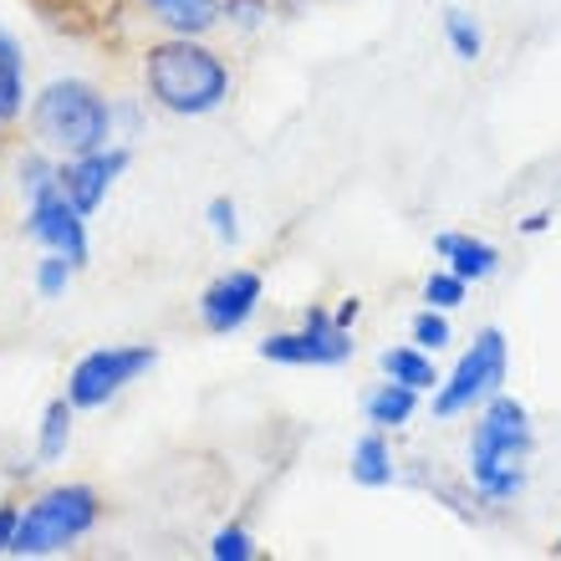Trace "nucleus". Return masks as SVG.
I'll return each instance as SVG.
<instances>
[{
    "label": "nucleus",
    "mask_w": 561,
    "mask_h": 561,
    "mask_svg": "<svg viewBox=\"0 0 561 561\" xmlns=\"http://www.w3.org/2000/svg\"><path fill=\"white\" fill-rule=\"evenodd\" d=\"M531 414L526 403L495 399L485 403V414L470 434V480L485 501H511L520 485H526V455H531Z\"/></svg>",
    "instance_id": "nucleus-1"
},
{
    "label": "nucleus",
    "mask_w": 561,
    "mask_h": 561,
    "mask_svg": "<svg viewBox=\"0 0 561 561\" xmlns=\"http://www.w3.org/2000/svg\"><path fill=\"white\" fill-rule=\"evenodd\" d=\"M148 92L159 98V107L169 113H184V118H199V113H215V107L230 98V72L225 61L205 46H194L190 36L184 42H163L148 51L144 61Z\"/></svg>",
    "instance_id": "nucleus-2"
},
{
    "label": "nucleus",
    "mask_w": 561,
    "mask_h": 561,
    "mask_svg": "<svg viewBox=\"0 0 561 561\" xmlns=\"http://www.w3.org/2000/svg\"><path fill=\"white\" fill-rule=\"evenodd\" d=\"M36 138L57 153H98L107 144V103L88 82H51V88L36 98Z\"/></svg>",
    "instance_id": "nucleus-3"
},
{
    "label": "nucleus",
    "mask_w": 561,
    "mask_h": 561,
    "mask_svg": "<svg viewBox=\"0 0 561 561\" xmlns=\"http://www.w3.org/2000/svg\"><path fill=\"white\" fill-rule=\"evenodd\" d=\"M92 520H98V495L88 485H61L51 495H42L26 516H15V531L5 551H15V557H46V551L88 536Z\"/></svg>",
    "instance_id": "nucleus-4"
},
{
    "label": "nucleus",
    "mask_w": 561,
    "mask_h": 561,
    "mask_svg": "<svg viewBox=\"0 0 561 561\" xmlns=\"http://www.w3.org/2000/svg\"><path fill=\"white\" fill-rule=\"evenodd\" d=\"M501 383H505V332L501 327H485V332L474 337V347H465L455 373L439 383L434 414L455 419V414H465V409H474V403H490L501 393Z\"/></svg>",
    "instance_id": "nucleus-5"
},
{
    "label": "nucleus",
    "mask_w": 561,
    "mask_h": 561,
    "mask_svg": "<svg viewBox=\"0 0 561 561\" xmlns=\"http://www.w3.org/2000/svg\"><path fill=\"white\" fill-rule=\"evenodd\" d=\"M261 357L266 363H286V368H332V363H347L353 357V337L337 317H327L322 307L307 311L301 332H276V337L261 342Z\"/></svg>",
    "instance_id": "nucleus-6"
},
{
    "label": "nucleus",
    "mask_w": 561,
    "mask_h": 561,
    "mask_svg": "<svg viewBox=\"0 0 561 561\" xmlns=\"http://www.w3.org/2000/svg\"><path fill=\"white\" fill-rule=\"evenodd\" d=\"M148 368H153V347H98L72 368L67 399L77 409H98V403H107L123 383H134Z\"/></svg>",
    "instance_id": "nucleus-7"
},
{
    "label": "nucleus",
    "mask_w": 561,
    "mask_h": 561,
    "mask_svg": "<svg viewBox=\"0 0 561 561\" xmlns=\"http://www.w3.org/2000/svg\"><path fill=\"white\" fill-rule=\"evenodd\" d=\"M26 236H36L42 245H51L57 255H67L72 266L88 261V230H82V209L67 199V190H46L42 199H31V220Z\"/></svg>",
    "instance_id": "nucleus-8"
},
{
    "label": "nucleus",
    "mask_w": 561,
    "mask_h": 561,
    "mask_svg": "<svg viewBox=\"0 0 561 561\" xmlns=\"http://www.w3.org/2000/svg\"><path fill=\"white\" fill-rule=\"evenodd\" d=\"M261 307V276L255 271H230L199 296V317H205L209 332H240L251 322V311Z\"/></svg>",
    "instance_id": "nucleus-9"
},
{
    "label": "nucleus",
    "mask_w": 561,
    "mask_h": 561,
    "mask_svg": "<svg viewBox=\"0 0 561 561\" xmlns=\"http://www.w3.org/2000/svg\"><path fill=\"white\" fill-rule=\"evenodd\" d=\"M128 169V153L123 148H113V153H82V159L72 163V169H61V190H67V199H72L82 215H92V209L103 205V194H107V184Z\"/></svg>",
    "instance_id": "nucleus-10"
},
{
    "label": "nucleus",
    "mask_w": 561,
    "mask_h": 561,
    "mask_svg": "<svg viewBox=\"0 0 561 561\" xmlns=\"http://www.w3.org/2000/svg\"><path fill=\"white\" fill-rule=\"evenodd\" d=\"M434 251H439L444 261H449V271L465 280H485V276H495V266H501V251L485 245V240H474V236H439Z\"/></svg>",
    "instance_id": "nucleus-11"
},
{
    "label": "nucleus",
    "mask_w": 561,
    "mask_h": 561,
    "mask_svg": "<svg viewBox=\"0 0 561 561\" xmlns=\"http://www.w3.org/2000/svg\"><path fill=\"white\" fill-rule=\"evenodd\" d=\"M414 403H419V388L388 378L378 393H368V424L373 428H403L414 419Z\"/></svg>",
    "instance_id": "nucleus-12"
},
{
    "label": "nucleus",
    "mask_w": 561,
    "mask_h": 561,
    "mask_svg": "<svg viewBox=\"0 0 561 561\" xmlns=\"http://www.w3.org/2000/svg\"><path fill=\"white\" fill-rule=\"evenodd\" d=\"M353 480L368 490L393 480V455H388V444H383V428H378V434H363V439L353 444Z\"/></svg>",
    "instance_id": "nucleus-13"
},
{
    "label": "nucleus",
    "mask_w": 561,
    "mask_h": 561,
    "mask_svg": "<svg viewBox=\"0 0 561 561\" xmlns=\"http://www.w3.org/2000/svg\"><path fill=\"white\" fill-rule=\"evenodd\" d=\"M378 363H383V373L393 378V383H409V388H419V393L439 383V373H434V363L424 357V347H419V342H414V347H388Z\"/></svg>",
    "instance_id": "nucleus-14"
},
{
    "label": "nucleus",
    "mask_w": 561,
    "mask_h": 561,
    "mask_svg": "<svg viewBox=\"0 0 561 561\" xmlns=\"http://www.w3.org/2000/svg\"><path fill=\"white\" fill-rule=\"evenodd\" d=\"M148 11H159L163 26L184 31V36H199V31L215 26V0H144Z\"/></svg>",
    "instance_id": "nucleus-15"
},
{
    "label": "nucleus",
    "mask_w": 561,
    "mask_h": 561,
    "mask_svg": "<svg viewBox=\"0 0 561 561\" xmlns=\"http://www.w3.org/2000/svg\"><path fill=\"white\" fill-rule=\"evenodd\" d=\"M21 98H26V82H21V46L0 31V123H11L21 113Z\"/></svg>",
    "instance_id": "nucleus-16"
},
{
    "label": "nucleus",
    "mask_w": 561,
    "mask_h": 561,
    "mask_svg": "<svg viewBox=\"0 0 561 561\" xmlns=\"http://www.w3.org/2000/svg\"><path fill=\"white\" fill-rule=\"evenodd\" d=\"M72 409H77V403H67V399L46 403V414H42V444H36V455H42V459H57L61 449H67V434H72Z\"/></svg>",
    "instance_id": "nucleus-17"
},
{
    "label": "nucleus",
    "mask_w": 561,
    "mask_h": 561,
    "mask_svg": "<svg viewBox=\"0 0 561 561\" xmlns=\"http://www.w3.org/2000/svg\"><path fill=\"white\" fill-rule=\"evenodd\" d=\"M444 31H449V46H455L459 61H474L480 51H485V36H480V26H474V21L459 11V5H449V11H444Z\"/></svg>",
    "instance_id": "nucleus-18"
},
{
    "label": "nucleus",
    "mask_w": 561,
    "mask_h": 561,
    "mask_svg": "<svg viewBox=\"0 0 561 561\" xmlns=\"http://www.w3.org/2000/svg\"><path fill=\"white\" fill-rule=\"evenodd\" d=\"M465 286H470V280L455 276V271H434V276L424 280V301L439 311H455L459 301H465Z\"/></svg>",
    "instance_id": "nucleus-19"
},
{
    "label": "nucleus",
    "mask_w": 561,
    "mask_h": 561,
    "mask_svg": "<svg viewBox=\"0 0 561 561\" xmlns=\"http://www.w3.org/2000/svg\"><path fill=\"white\" fill-rule=\"evenodd\" d=\"M414 342L424 347V353H439L444 342H449V322H444V311L439 307H428L414 317Z\"/></svg>",
    "instance_id": "nucleus-20"
},
{
    "label": "nucleus",
    "mask_w": 561,
    "mask_h": 561,
    "mask_svg": "<svg viewBox=\"0 0 561 561\" xmlns=\"http://www.w3.org/2000/svg\"><path fill=\"white\" fill-rule=\"evenodd\" d=\"M209 557H215V561H251V557H255V541L240 531V526H225V531L215 536Z\"/></svg>",
    "instance_id": "nucleus-21"
},
{
    "label": "nucleus",
    "mask_w": 561,
    "mask_h": 561,
    "mask_svg": "<svg viewBox=\"0 0 561 561\" xmlns=\"http://www.w3.org/2000/svg\"><path fill=\"white\" fill-rule=\"evenodd\" d=\"M57 184H61V174L46 159H26V163H21V190H26L31 199H42V194L57 190Z\"/></svg>",
    "instance_id": "nucleus-22"
},
{
    "label": "nucleus",
    "mask_w": 561,
    "mask_h": 561,
    "mask_svg": "<svg viewBox=\"0 0 561 561\" xmlns=\"http://www.w3.org/2000/svg\"><path fill=\"white\" fill-rule=\"evenodd\" d=\"M72 261L67 255H51V261H42V271H36V291L42 296H61L67 291V276H72Z\"/></svg>",
    "instance_id": "nucleus-23"
},
{
    "label": "nucleus",
    "mask_w": 561,
    "mask_h": 561,
    "mask_svg": "<svg viewBox=\"0 0 561 561\" xmlns=\"http://www.w3.org/2000/svg\"><path fill=\"white\" fill-rule=\"evenodd\" d=\"M209 230H215V240H225V245H236L240 240V225H236V205L230 199H209Z\"/></svg>",
    "instance_id": "nucleus-24"
},
{
    "label": "nucleus",
    "mask_w": 561,
    "mask_h": 561,
    "mask_svg": "<svg viewBox=\"0 0 561 561\" xmlns=\"http://www.w3.org/2000/svg\"><path fill=\"white\" fill-rule=\"evenodd\" d=\"M225 11H236L240 26H261V15H266V5H261V0H225Z\"/></svg>",
    "instance_id": "nucleus-25"
},
{
    "label": "nucleus",
    "mask_w": 561,
    "mask_h": 561,
    "mask_svg": "<svg viewBox=\"0 0 561 561\" xmlns=\"http://www.w3.org/2000/svg\"><path fill=\"white\" fill-rule=\"evenodd\" d=\"M11 531H15V511H0V551L11 547Z\"/></svg>",
    "instance_id": "nucleus-26"
},
{
    "label": "nucleus",
    "mask_w": 561,
    "mask_h": 561,
    "mask_svg": "<svg viewBox=\"0 0 561 561\" xmlns=\"http://www.w3.org/2000/svg\"><path fill=\"white\" fill-rule=\"evenodd\" d=\"M337 322H342V327H353V322H357V301H353V296H347V301L337 307Z\"/></svg>",
    "instance_id": "nucleus-27"
},
{
    "label": "nucleus",
    "mask_w": 561,
    "mask_h": 561,
    "mask_svg": "<svg viewBox=\"0 0 561 561\" xmlns=\"http://www.w3.org/2000/svg\"><path fill=\"white\" fill-rule=\"evenodd\" d=\"M557 557H561V541H557Z\"/></svg>",
    "instance_id": "nucleus-28"
}]
</instances>
